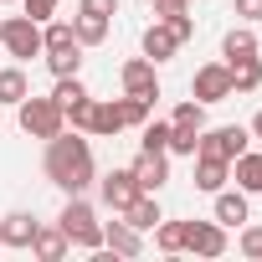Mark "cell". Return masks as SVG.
Listing matches in <instances>:
<instances>
[{"label":"cell","mask_w":262,"mask_h":262,"mask_svg":"<svg viewBox=\"0 0 262 262\" xmlns=\"http://www.w3.org/2000/svg\"><path fill=\"white\" fill-rule=\"evenodd\" d=\"M47 180L67 195H82L93 180H98V165H93V144L82 139V128H62V134L47 139Z\"/></svg>","instance_id":"6da1fadb"},{"label":"cell","mask_w":262,"mask_h":262,"mask_svg":"<svg viewBox=\"0 0 262 262\" xmlns=\"http://www.w3.org/2000/svg\"><path fill=\"white\" fill-rule=\"evenodd\" d=\"M57 226L67 231V242H72V247H88V252H98V247H103V221H98V211H93L82 195H67V206H62Z\"/></svg>","instance_id":"7a4b0ae2"},{"label":"cell","mask_w":262,"mask_h":262,"mask_svg":"<svg viewBox=\"0 0 262 262\" xmlns=\"http://www.w3.org/2000/svg\"><path fill=\"white\" fill-rule=\"evenodd\" d=\"M16 118H21V134H31V139H52V134L67 128L57 98H31V93H26V98L16 103Z\"/></svg>","instance_id":"3957f363"},{"label":"cell","mask_w":262,"mask_h":262,"mask_svg":"<svg viewBox=\"0 0 262 262\" xmlns=\"http://www.w3.org/2000/svg\"><path fill=\"white\" fill-rule=\"evenodd\" d=\"M0 47H6L16 62H31V57H41V26H36L31 16L0 21Z\"/></svg>","instance_id":"277c9868"},{"label":"cell","mask_w":262,"mask_h":262,"mask_svg":"<svg viewBox=\"0 0 262 262\" xmlns=\"http://www.w3.org/2000/svg\"><path fill=\"white\" fill-rule=\"evenodd\" d=\"M247 149V128H236V123H226V128H201V139H195V155H211V160H236ZM190 155V160H195Z\"/></svg>","instance_id":"5b68a950"},{"label":"cell","mask_w":262,"mask_h":262,"mask_svg":"<svg viewBox=\"0 0 262 262\" xmlns=\"http://www.w3.org/2000/svg\"><path fill=\"white\" fill-rule=\"evenodd\" d=\"M190 98H195V103H226V98H231V72H226V62H206V67H195V77H190Z\"/></svg>","instance_id":"8992f818"},{"label":"cell","mask_w":262,"mask_h":262,"mask_svg":"<svg viewBox=\"0 0 262 262\" xmlns=\"http://www.w3.org/2000/svg\"><path fill=\"white\" fill-rule=\"evenodd\" d=\"M190 257H221L226 252V226L221 221H185V247Z\"/></svg>","instance_id":"52a82bcc"},{"label":"cell","mask_w":262,"mask_h":262,"mask_svg":"<svg viewBox=\"0 0 262 262\" xmlns=\"http://www.w3.org/2000/svg\"><path fill=\"white\" fill-rule=\"evenodd\" d=\"M118 82H123V93H134V98H160V77H155V62L149 57H128L123 67H118Z\"/></svg>","instance_id":"ba28073f"},{"label":"cell","mask_w":262,"mask_h":262,"mask_svg":"<svg viewBox=\"0 0 262 262\" xmlns=\"http://www.w3.org/2000/svg\"><path fill=\"white\" fill-rule=\"evenodd\" d=\"M128 170H134L139 190L160 195V190H165V180H170V155H155V149H139V160L128 165Z\"/></svg>","instance_id":"9c48e42d"},{"label":"cell","mask_w":262,"mask_h":262,"mask_svg":"<svg viewBox=\"0 0 262 262\" xmlns=\"http://www.w3.org/2000/svg\"><path fill=\"white\" fill-rule=\"evenodd\" d=\"M98 195H103V206L118 216L128 201L139 195V180H134V170H113V175H103V180H98Z\"/></svg>","instance_id":"30bf717a"},{"label":"cell","mask_w":262,"mask_h":262,"mask_svg":"<svg viewBox=\"0 0 262 262\" xmlns=\"http://www.w3.org/2000/svg\"><path fill=\"white\" fill-rule=\"evenodd\" d=\"M36 216L31 211H11L0 216V247H16V252H31V236H36Z\"/></svg>","instance_id":"8fae6325"},{"label":"cell","mask_w":262,"mask_h":262,"mask_svg":"<svg viewBox=\"0 0 262 262\" xmlns=\"http://www.w3.org/2000/svg\"><path fill=\"white\" fill-rule=\"evenodd\" d=\"M103 247H108V252H118V257H139V252H144V231H134V226L118 216V221H108V226H103Z\"/></svg>","instance_id":"7c38bea8"},{"label":"cell","mask_w":262,"mask_h":262,"mask_svg":"<svg viewBox=\"0 0 262 262\" xmlns=\"http://www.w3.org/2000/svg\"><path fill=\"white\" fill-rule=\"evenodd\" d=\"M175 52H180V36H175V26H170V21L144 26V57H149V62H170Z\"/></svg>","instance_id":"4fadbf2b"},{"label":"cell","mask_w":262,"mask_h":262,"mask_svg":"<svg viewBox=\"0 0 262 262\" xmlns=\"http://www.w3.org/2000/svg\"><path fill=\"white\" fill-rule=\"evenodd\" d=\"M118 128H123V108H118V98H93L88 134H93V139H108V134H118Z\"/></svg>","instance_id":"5bb4252c"},{"label":"cell","mask_w":262,"mask_h":262,"mask_svg":"<svg viewBox=\"0 0 262 262\" xmlns=\"http://www.w3.org/2000/svg\"><path fill=\"white\" fill-rule=\"evenodd\" d=\"M118 216H123L128 226H134V231H155V226H160V201H155L149 190H139L134 201H128V206L118 211Z\"/></svg>","instance_id":"9a60e30c"},{"label":"cell","mask_w":262,"mask_h":262,"mask_svg":"<svg viewBox=\"0 0 262 262\" xmlns=\"http://www.w3.org/2000/svg\"><path fill=\"white\" fill-rule=\"evenodd\" d=\"M226 180H231V165H226V160H211V155H195V190L216 195V190H221Z\"/></svg>","instance_id":"2e32d148"},{"label":"cell","mask_w":262,"mask_h":262,"mask_svg":"<svg viewBox=\"0 0 262 262\" xmlns=\"http://www.w3.org/2000/svg\"><path fill=\"white\" fill-rule=\"evenodd\" d=\"M67 247H72V242H67V231H62V226H36V236H31V252H36L41 262H62V257H67Z\"/></svg>","instance_id":"e0dca14e"},{"label":"cell","mask_w":262,"mask_h":262,"mask_svg":"<svg viewBox=\"0 0 262 262\" xmlns=\"http://www.w3.org/2000/svg\"><path fill=\"white\" fill-rule=\"evenodd\" d=\"M231 175H236V185H242L247 195H262V155H257V149H242V155L231 160Z\"/></svg>","instance_id":"ac0fdd59"},{"label":"cell","mask_w":262,"mask_h":262,"mask_svg":"<svg viewBox=\"0 0 262 262\" xmlns=\"http://www.w3.org/2000/svg\"><path fill=\"white\" fill-rule=\"evenodd\" d=\"M216 221L221 226H242L247 221V190H216Z\"/></svg>","instance_id":"d6986e66"},{"label":"cell","mask_w":262,"mask_h":262,"mask_svg":"<svg viewBox=\"0 0 262 262\" xmlns=\"http://www.w3.org/2000/svg\"><path fill=\"white\" fill-rule=\"evenodd\" d=\"M72 36H77V47H98V41H108V16H88V11H77V16H72Z\"/></svg>","instance_id":"ffe728a7"},{"label":"cell","mask_w":262,"mask_h":262,"mask_svg":"<svg viewBox=\"0 0 262 262\" xmlns=\"http://www.w3.org/2000/svg\"><path fill=\"white\" fill-rule=\"evenodd\" d=\"M226 72H231V93H257V88H262V62H257V57L226 62Z\"/></svg>","instance_id":"44dd1931"},{"label":"cell","mask_w":262,"mask_h":262,"mask_svg":"<svg viewBox=\"0 0 262 262\" xmlns=\"http://www.w3.org/2000/svg\"><path fill=\"white\" fill-rule=\"evenodd\" d=\"M221 57H226V62H242V57H257V36H252L247 26H231V31L221 36Z\"/></svg>","instance_id":"7402d4cb"},{"label":"cell","mask_w":262,"mask_h":262,"mask_svg":"<svg viewBox=\"0 0 262 262\" xmlns=\"http://www.w3.org/2000/svg\"><path fill=\"white\" fill-rule=\"evenodd\" d=\"M201 128H206V103H180L175 108V118H170V134H201Z\"/></svg>","instance_id":"603a6c76"},{"label":"cell","mask_w":262,"mask_h":262,"mask_svg":"<svg viewBox=\"0 0 262 262\" xmlns=\"http://www.w3.org/2000/svg\"><path fill=\"white\" fill-rule=\"evenodd\" d=\"M26 93H31V82H26L21 62H16V67H0V103H11V108H16Z\"/></svg>","instance_id":"cb8c5ba5"},{"label":"cell","mask_w":262,"mask_h":262,"mask_svg":"<svg viewBox=\"0 0 262 262\" xmlns=\"http://www.w3.org/2000/svg\"><path fill=\"white\" fill-rule=\"evenodd\" d=\"M62 47H77L72 21H41V52H62Z\"/></svg>","instance_id":"d4e9b609"},{"label":"cell","mask_w":262,"mask_h":262,"mask_svg":"<svg viewBox=\"0 0 262 262\" xmlns=\"http://www.w3.org/2000/svg\"><path fill=\"white\" fill-rule=\"evenodd\" d=\"M155 247H160L165 257H175V252L185 247V221H165V216H160V226H155Z\"/></svg>","instance_id":"484cf974"},{"label":"cell","mask_w":262,"mask_h":262,"mask_svg":"<svg viewBox=\"0 0 262 262\" xmlns=\"http://www.w3.org/2000/svg\"><path fill=\"white\" fill-rule=\"evenodd\" d=\"M118 108H123V128H144L155 103H149V98H134V93H123V98H118Z\"/></svg>","instance_id":"4316f807"},{"label":"cell","mask_w":262,"mask_h":262,"mask_svg":"<svg viewBox=\"0 0 262 262\" xmlns=\"http://www.w3.org/2000/svg\"><path fill=\"white\" fill-rule=\"evenodd\" d=\"M47 57V67L57 72V77H72L77 67H82V47H62V52H41Z\"/></svg>","instance_id":"83f0119b"},{"label":"cell","mask_w":262,"mask_h":262,"mask_svg":"<svg viewBox=\"0 0 262 262\" xmlns=\"http://www.w3.org/2000/svg\"><path fill=\"white\" fill-rule=\"evenodd\" d=\"M52 98L67 108V103H77V98H88V88H82V77L72 72V77H57V88H52Z\"/></svg>","instance_id":"f1b7e54d"},{"label":"cell","mask_w":262,"mask_h":262,"mask_svg":"<svg viewBox=\"0 0 262 262\" xmlns=\"http://www.w3.org/2000/svg\"><path fill=\"white\" fill-rule=\"evenodd\" d=\"M139 149H155V155H165V149H170V123H144V139H139Z\"/></svg>","instance_id":"f546056e"},{"label":"cell","mask_w":262,"mask_h":262,"mask_svg":"<svg viewBox=\"0 0 262 262\" xmlns=\"http://www.w3.org/2000/svg\"><path fill=\"white\" fill-rule=\"evenodd\" d=\"M62 118H67L72 128H82V134H88V118H93V98H77V103H67V108H62Z\"/></svg>","instance_id":"4dcf8cb0"},{"label":"cell","mask_w":262,"mask_h":262,"mask_svg":"<svg viewBox=\"0 0 262 262\" xmlns=\"http://www.w3.org/2000/svg\"><path fill=\"white\" fill-rule=\"evenodd\" d=\"M21 6H26L21 16H31V21L41 26V21H52V16H57V6H62V0H21Z\"/></svg>","instance_id":"1f68e13d"},{"label":"cell","mask_w":262,"mask_h":262,"mask_svg":"<svg viewBox=\"0 0 262 262\" xmlns=\"http://www.w3.org/2000/svg\"><path fill=\"white\" fill-rule=\"evenodd\" d=\"M236 247H242V257H262V226H247L242 221V242Z\"/></svg>","instance_id":"d6a6232c"},{"label":"cell","mask_w":262,"mask_h":262,"mask_svg":"<svg viewBox=\"0 0 262 262\" xmlns=\"http://www.w3.org/2000/svg\"><path fill=\"white\" fill-rule=\"evenodd\" d=\"M77 11H88V16H118V0H77Z\"/></svg>","instance_id":"836d02e7"},{"label":"cell","mask_w":262,"mask_h":262,"mask_svg":"<svg viewBox=\"0 0 262 262\" xmlns=\"http://www.w3.org/2000/svg\"><path fill=\"white\" fill-rule=\"evenodd\" d=\"M185 16V0H155V21H175Z\"/></svg>","instance_id":"e575fe53"},{"label":"cell","mask_w":262,"mask_h":262,"mask_svg":"<svg viewBox=\"0 0 262 262\" xmlns=\"http://www.w3.org/2000/svg\"><path fill=\"white\" fill-rule=\"evenodd\" d=\"M231 11L242 21H262V0H231Z\"/></svg>","instance_id":"d590c367"},{"label":"cell","mask_w":262,"mask_h":262,"mask_svg":"<svg viewBox=\"0 0 262 262\" xmlns=\"http://www.w3.org/2000/svg\"><path fill=\"white\" fill-rule=\"evenodd\" d=\"M170 26H175V36H180V41H190V36H195V21H190V16H175Z\"/></svg>","instance_id":"8d00e7d4"},{"label":"cell","mask_w":262,"mask_h":262,"mask_svg":"<svg viewBox=\"0 0 262 262\" xmlns=\"http://www.w3.org/2000/svg\"><path fill=\"white\" fill-rule=\"evenodd\" d=\"M252 134H257V139H262V113H257V118H252Z\"/></svg>","instance_id":"74e56055"},{"label":"cell","mask_w":262,"mask_h":262,"mask_svg":"<svg viewBox=\"0 0 262 262\" xmlns=\"http://www.w3.org/2000/svg\"><path fill=\"white\" fill-rule=\"evenodd\" d=\"M0 6H11V0H0Z\"/></svg>","instance_id":"f35d334b"}]
</instances>
